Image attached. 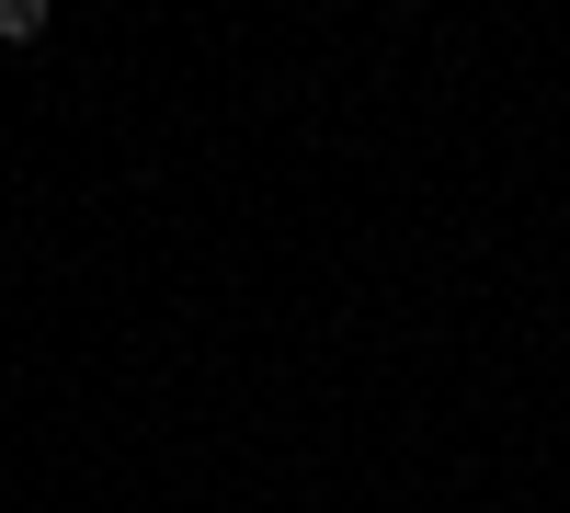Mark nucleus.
I'll return each mask as SVG.
<instances>
[{
	"instance_id": "1",
	"label": "nucleus",
	"mask_w": 570,
	"mask_h": 513,
	"mask_svg": "<svg viewBox=\"0 0 570 513\" xmlns=\"http://www.w3.org/2000/svg\"><path fill=\"white\" fill-rule=\"evenodd\" d=\"M46 34V0H0V46H35Z\"/></svg>"
}]
</instances>
